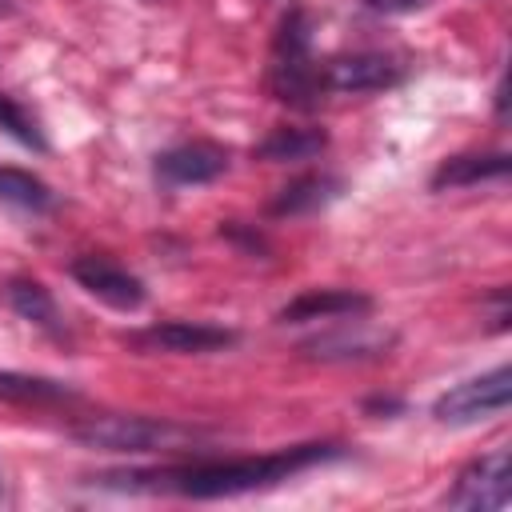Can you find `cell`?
I'll use <instances>...</instances> for the list:
<instances>
[{
	"instance_id": "1",
	"label": "cell",
	"mask_w": 512,
	"mask_h": 512,
	"mask_svg": "<svg viewBox=\"0 0 512 512\" xmlns=\"http://www.w3.org/2000/svg\"><path fill=\"white\" fill-rule=\"evenodd\" d=\"M340 444H296L264 456H240V460H200V464H172L156 472H132V488H152V492H176L192 500H216V496H240L256 488H272L312 464L336 460Z\"/></svg>"
},
{
	"instance_id": "2",
	"label": "cell",
	"mask_w": 512,
	"mask_h": 512,
	"mask_svg": "<svg viewBox=\"0 0 512 512\" xmlns=\"http://www.w3.org/2000/svg\"><path fill=\"white\" fill-rule=\"evenodd\" d=\"M268 88L280 104H292V108H304V112L316 108L320 96H324L320 64L312 60V24H308V12H300V8H292L276 28Z\"/></svg>"
},
{
	"instance_id": "3",
	"label": "cell",
	"mask_w": 512,
	"mask_h": 512,
	"mask_svg": "<svg viewBox=\"0 0 512 512\" xmlns=\"http://www.w3.org/2000/svg\"><path fill=\"white\" fill-rule=\"evenodd\" d=\"M192 436H196L192 428L176 420H156V416H92L72 428V440L100 452H160Z\"/></svg>"
},
{
	"instance_id": "4",
	"label": "cell",
	"mask_w": 512,
	"mask_h": 512,
	"mask_svg": "<svg viewBox=\"0 0 512 512\" xmlns=\"http://www.w3.org/2000/svg\"><path fill=\"white\" fill-rule=\"evenodd\" d=\"M508 400H512V368L496 364L492 372L472 376V380L448 388L444 396H436L432 416L440 424H476V420H488V416L504 412Z\"/></svg>"
},
{
	"instance_id": "5",
	"label": "cell",
	"mask_w": 512,
	"mask_h": 512,
	"mask_svg": "<svg viewBox=\"0 0 512 512\" xmlns=\"http://www.w3.org/2000/svg\"><path fill=\"white\" fill-rule=\"evenodd\" d=\"M512 492V464H508V448H492L484 456H476L472 464L460 468L452 492L444 496L448 508H472V512H492L504 508Z\"/></svg>"
},
{
	"instance_id": "6",
	"label": "cell",
	"mask_w": 512,
	"mask_h": 512,
	"mask_svg": "<svg viewBox=\"0 0 512 512\" xmlns=\"http://www.w3.org/2000/svg\"><path fill=\"white\" fill-rule=\"evenodd\" d=\"M124 344L128 348H140V352L200 356V352H220V348L236 344V332L232 328H220V324H200V320H164V324L128 332Z\"/></svg>"
},
{
	"instance_id": "7",
	"label": "cell",
	"mask_w": 512,
	"mask_h": 512,
	"mask_svg": "<svg viewBox=\"0 0 512 512\" xmlns=\"http://www.w3.org/2000/svg\"><path fill=\"white\" fill-rule=\"evenodd\" d=\"M232 156L216 140H184L168 152L156 156V180L168 188H188V184H212L228 172Z\"/></svg>"
},
{
	"instance_id": "8",
	"label": "cell",
	"mask_w": 512,
	"mask_h": 512,
	"mask_svg": "<svg viewBox=\"0 0 512 512\" xmlns=\"http://www.w3.org/2000/svg\"><path fill=\"white\" fill-rule=\"evenodd\" d=\"M72 280L88 292V296H96V300H104V304H112V308H120V312H136L140 304H144V280L136 276V272H128V268H120L116 260H108V256H76L72 260Z\"/></svg>"
},
{
	"instance_id": "9",
	"label": "cell",
	"mask_w": 512,
	"mask_h": 512,
	"mask_svg": "<svg viewBox=\"0 0 512 512\" xmlns=\"http://www.w3.org/2000/svg\"><path fill=\"white\" fill-rule=\"evenodd\" d=\"M400 80V64L384 52H348L320 64L324 92H380Z\"/></svg>"
},
{
	"instance_id": "10",
	"label": "cell",
	"mask_w": 512,
	"mask_h": 512,
	"mask_svg": "<svg viewBox=\"0 0 512 512\" xmlns=\"http://www.w3.org/2000/svg\"><path fill=\"white\" fill-rule=\"evenodd\" d=\"M372 308V296L352 288H308L292 304L280 308V324H304V320H336V316H360Z\"/></svg>"
},
{
	"instance_id": "11",
	"label": "cell",
	"mask_w": 512,
	"mask_h": 512,
	"mask_svg": "<svg viewBox=\"0 0 512 512\" xmlns=\"http://www.w3.org/2000/svg\"><path fill=\"white\" fill-rule=\"evenodd\" d=\"M508 172V152H468V156H448L436 172H432V192L444 188H468L480 180H500Z\"/></svg>"
},
{
	"instance_id": "12",
	"label": "cell",
	"mask_w": 512,
	"mask_h": 512,
	"mask_svg": "<svg viewBox=\"0 0 512 512\" xmlns=\"http://www.w3.org/2000/svg\"><path fill=\"white\" fill-rule=\"evenodd\" d=\"M340 180L336 176H328V172H308V176H296V180H288L280 192H276V200L268 204V212L272 216H300V212H316V208H324L328 200H336L340 196Z\"/></svg>"
},
{
	"instance_id": "13",
	"label": "cell",
	"mask_w": 512,
	"mask_h": 512,
	"mask_svg": "<svg viewBox=\"0 0 512 512\" xmlns=\"http://www.w3.org/2000/svg\"><path fill=\"white\" fill-rule=\"evenodd\" d=\"M392 344L388 332H376V328H336L328 336H316L304 344L308 356H320V360H360V356H380L384 348Z\"/></svg>"
},
{
	"instance_id": "14",
	"label": "cell",
	"mask_w": 512,
	"mask_h": 512,
	"mask_svg": "<svg viewBox=\"0 0 512 512\" xmlns=\"http://www.w3.org/2000/svg\"><path fill=\"white\" fill-rule=\"evenodd\" d=\"M328 148V132L324 128H272L256 148L252 156L256 160H272V164H288V160H312Z\"/></svg>"
},
{
	"instance_id": "15",
	"label": "cell",
	"mask_w": 512,
	"mask_h": 512,
	"mask_svg": "<svg viewBox=\"0 0 512 512\" xmlns=\"http://www.w3.org/2000/svg\"><path fill=\"white\" fill-rule=\"evenodd\" d=\"M4 296H8V308H12L20 320H28V324H36V328H48V332H60V308H56L52 292H48L40 280H32V276H12V280L4 284Z\"/></svg>"
},
{
	"instance_id": "16",
	"label": "cell",
	"mask_w": 512,
	"mask_h": 512,
	"mask_svg": "<svg viewBox=\"0 0 512 512\" xmlns=\"http://www.w3.org/2000/svg\"><path fill=\"white\" fill-rule=\"evenodd\" d=\"M76 388L48 380V376H24V372H0V400L12 404H64L72 400Z\"/></svg>"
},
{
	"instance_id": "17",
	"label": "cell",
	"mask_w": 512,
	"mask_h": 512,
	"mask_svg": "<svg viewBox=\"0 0 512 512\" xmlns=\"http://www.w3.org/2000/svg\"><path fill=\"white\" fill-rule=\"evenodd\" d=\"M0 200L16 204V208H28V212H48L52 208V188L24 172V168H12V164H0Z\"/></svg>"
},
{
	"instance_id": "18",
	"label": "cell",
	"mask_w": 512,
	"mask_h": 512,
	"mask_svg": "<svg viewBox=\"0 0 512 512\" xmlns=\"http://www.w3.org/2000/svg\"><path fill=\"white\" fill-rule=\"evenodd\" d=\"M0 128H4L12 140H20L24 148H32V152H44V148H48V140H44V132H40V120H36L20 100H12V96H4V92H0Z\"/></svg>"
},
{
	"instance_id": "19",
	"label": "cell",
	"mask_w": 512,
	"mask_h": 512,
	"mask_svg": "<svg viewBox=\"0 0 512 512\" xmlns=\"http://www.w3.org/2000/svg\"><path fill=\"white\" fill-rule=\"evenodd\" d=\"M372 12H412V8H420L424 0H364Z\"/></svg>"
},
{
	"instance_id": "20",
	"label": "cell",
	"mask_w": 512,
	"mask_h": 512,
	"mask_svg": "<svg viewBox=\"0 0 512 512\" xmlns=\"http://www.w3.org/2000/svg\"><path fill=\"white\" fill-rule=\"evenodd\" d=\"M220 232H228V236H240V232H236V228H232V224H224V228H220ZM244 240H248V244H252V248H264V240H260V232H244Z\"/></svg>"
},
{
	"instance_id": "21",
	"label": "cell",
	"mask_w": 512,
	"mask_h": 512,
	"mask_svg": "<svg viewBox=\"0 0 512 512\" xmlns=\"http://www.w3.org/2000/svg\"><path fill=\"white\" fill-rule=\"evenodd\" d=\"M12 8V0H0V12H8Z\"/></svg>"
}]
</instances>
